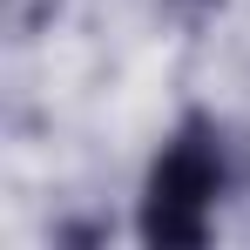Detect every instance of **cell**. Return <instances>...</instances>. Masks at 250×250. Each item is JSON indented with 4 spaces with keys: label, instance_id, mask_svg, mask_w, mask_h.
<instances>
[{
    "label": "cell",
    "instance_id": "6da1fadb",
    "mask_svg": "<svg viewBox=\"0 0 250 250\" xmlns=\"http://www.w3.org/2000/svg\"><path fill=\"white\" fill-rule=\"evenodd\" d=\"M250 183L237 128L209 108H183L135 189V244L149 250H203L216 237V209Z\"/></svg>",
    "mask_w": 250,
    "mask_h": 250
},
{
    "label": "cell",
    "instance_id": "7a4b0ae2",
    "mask_svg": "<svg viewBox=\"0 0 250 250\" xmlns=\"http://www.w3.org/2000/svg\"><path fill=\"white\" fill-rule=\"evenodd\" d=\"M223 7H230V0H156V14H163L169 27H183V34H203Z\"/></svg>",
    "mask_w": 250,
    "mask_h": 250
}]
</instances>
